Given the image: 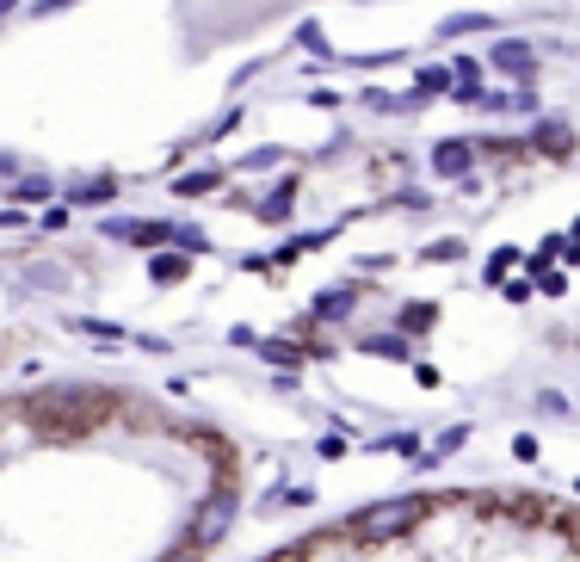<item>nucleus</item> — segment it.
<instances>
[{"label": "nucleus", "mask_w": 580, "mask_h": 562, "mask_svg": "<svg viewBox=\"0 0 580 562\" xmlns=\"http://www.w3.org/2000/svg\"><path fill=\"white\" fill-rule=\"evenodd\" d=\"M432 513V501H420V495H408V501H377V507H365L352 519V538H395V532H408V525H420Z\"/></svg>", "instance_id": "f03ea898"}, {"label": "nucleus", "mask_w": 580, "mask_h": 562, "mask_svg": "<svg viewBox=\"0 0 580 562\" xmlns=\"http://www.w3.org/2000/svg\"><path fill=\"white\" fill-rule=\"evenodd\" d=\"M463 248H457V241H432V248H426V260H457Z\"/></svg>", "instance_id": "4be33fe9"}, {"label": "nucleus", "mask_w": 580, "mask_h": 562, "mask_svg": "<svg viewBox=\"0 0 580 562\" xmlns=\"http://www.w3.org/2000/svg\"><path fill=\"white\" fill-rule=\"evenodd\" d=\"M531 149H543V155H568V149H574V130L556 124V118H543V124L531 130Z\"/></svg>", "instance_id": "423d86ee"}, {"label": "nucleus", "mask_w": 580, "mask_h": 562, "mask_svg": "<svg viewBox=\"0 0 580 562\" xmlns=\"http://www.w3.org/2000/svg\"><path fill=\"white\" fill-rule=\"evenodd\" d=\"M173 192H179V198H204V192H216V173H210V167H198V173H179V180H173Z\"/></svg>", "instance_id": "1a4fd4ad"}, {"label": "nucleus", "mask_w": 580, "mask_h": 562, "mask_svg": "<svg viewBox=\"0 0 580 562\" xmlns=\"http://www.w3.org/2000/svg\"><path fill=\"white\" fill-rule=\"evenodd\" d=\"M155 278H161V285H173V278H186V260H179V254H161V260H155Z\"/></svg>", "instance_id": "6ab92c4d"}, {"label": "nucleus", "mask_w": 580, "mask_h": 562, "mask_svg": "<svg viewBox=\"0 0 580 562\" xmlns=\"http://www.w3.org/2000/svg\"><path fill=\"white\" fill-rule=\"evenodd\" d=\"M432 322H439V309H432V303H408L402 309V328H432Z\"/></svg>", "instance_id": "dca6fc26"}, {"label": "nucleus", "mask_w": 580, "mask_h": 562, "mask_svg": "<svg viewBox=\"0 0 580 562\" xmlns=\"http://www.w3.org/2000/svg\"><path fill=\"white\" fill-rule=\"evenodd\" d=\"M463 439H469V427H451V433H445L439 445H432V451H426V458H420V464H439V458H451V451H457Z\"/></svg>", "instance_id": "2eb2a0df"}, {"label": "nucleus", "mask_w": 580, "mask_h": 562, "mask_svg": "<svg viewBox=\"0 0 580 562\" xmlns=\"http://www.w3.org/2000/svg\"><path fill=\"white\" fill-rule=\"evenodd\" d=\"M81 334H87V340H105V346H112V340H124V328H118V322H93V315L81 322Z\"/></svg>", "instance_id": "f3484780"}, {"label": "nucleus", "mask_w": 580, "mask_h": 562, "mask_svg": "<svg viewBox=\"0 0 580 562\" xmlns=\"http://www.w3.org/2000/svg\"><path fill=\"white\" fill-rule=\"evenodd\" d=\"M112 408L118 402L105 390H38V396H25V420L44 439H87L112 420Z\"/></svg>", "instance_id": "f257e3e1"}, {"label": "nucleus", "mask_w": 580, "mask_h": 562, "mask_svg": "<svg viewBox=\"0 0 580 562\" xmlns=\"http://www.w3.org/2000/svg\"><path fill=\"white\" fill-rule=\"evenodd\" d=\"M25 7V0H0V19H7V13H19Z\"/></svg>", "instance_id": "a878e982"}, {"label": "nucleus", "mask_w": 580, "mask_h": 562, "mask_svg": "<svg viewBox=\"0 0 580 562\" xmlns=\"http://www.w3.org/2000/svg\"><path fill=\"white\" fill-rule=\"evenodd\" d=\"M229 525H235V495H229V488H216V495L198 507V519H192V544H198V550H210L216 538L229 532Z\"/></svg>", "instance_id": "7ed1b4c3"}, {"label": "nucleus", "mask_w": 580, "mask_h": 562, "mask_svg": "<svg viewBox=\"0 0 580 562\" xmlns=\"http://www.w3.org/2000/svg\"><path fill=\"white\" fill-rule=\"evenodd\" d=\"M68 7H75V0H38L31 13H38V19H50V13H68Z\"/></svg>", "instance_id": "393cba45"}, {"label": "nucleus", "mask_w": 580, "mask_h": 562, "mask_svg": "<svg viewBox=\"0 0 580 562\" xmlns=\"http://www.w3.org/2000/svg\"><path fill=\"white\" fill-rule=\"evenodd\" d=\"M451 75H457V99H463V105H482V87H476V81H482V62L457 56V62H451Z\"/></svg>", "instance_id": "0eeeda50"}, {"label": "nucleus", "mask_w": 580, "mask_h": 562, "mask_svg": "<svg viewBox=\"0 0 580 562\" xmlns=\"http://www.w3.org/2000/svg\"><path fill=\"white\" fill-rule=\"evenodd\" d=\"M352 303H358V291H328V297L315 303V315H328V322H334V315H352Z\"/></svg>", "instance_id": "ddd939ff"}, {"label": "nucleus", "mask_w": 580, "mask_h": 562, "mask_svg": "<svg viewBox=\"0 0 580 562\" xmlns=\"http://www.w3.org/2000/svg\"><path fill=\"white\" fill-rule=\"evenodd\" d=\"M513 458H519V464H531V458H537V439H525V433H519V439H513Z\"/></svg>", "instance_id": "5701e85b"}, {"label": "nucleus", "mask_w": 580, "mask_h": 562, "mask_svg": "<svg viewBox=\"0 0 580 562\" xmlns=\"http://www.w3.org/2000/svg\"><path fill=\"white\" fill-rule=\"evenodd\" d=\"M112 180H93V186H75V192H68V198H75V204H112Z\"/></svg>", "instance_id": "4468645a"}, {"label": "nucleus", "mask_w": 580, "mask_h": 562, "mask_svg": "<svg viewBox=\"0 0 580 562\" xmlns=\"http://www.w3.org/2000/svg\"><path fill=\"white\" fill-rule=\"evenodd\" d=\"M488 62L500 68V75H531V68H537V50H531L525 38H500V44L488 50Z\"/></svg>", "instance_id": "39448f33"}, {"label": "nucleus", "mask_w": 580, "mask_h": 562, "mask_svg": "<svg viewBox=\"0 0 580 562\" xmlns=\"http://www.w3.org/2000/svg\"><path fill=\"white\" fill-rule=\"evenodd\" d=\"M13 192H19L25 204H38V198H50V180H38V173H31V180H19Z\"/></svg>", "instance_id": "aec40b11"}, {"label": "nucleus", "mask_w": 580, "mask_h": 562, "mask_svg": "<svg viewBox=\"0 0 580 562\" xmlns=\"http://www.w3.org/2000/svg\"><path fill=\"white\" fill-rule=\"evenodd\" d=\"M290 204H297V186L284 180V186H278V192H272V198L260 204V217H266V223H278V217H290Z\"/></svg>", "instance_id": "f8f14e48"}, {"label": "nucleus", "mask_w": 580, "mask_h": 562, "mask_svg": "<svg viewBox=\"0 0 580 562\" xmlns=\"http://www.w3.org/2000/svg\"><path fill=\"white\" fill-rule=\"evenodd\" d=\"M297 44H303L309 56H328V38H321V25H297Z\"/></svg>", "instance_id": "a211bd4d"}, {"label": "nucleus", "mask_w": 580, "mask_h": 562, "mask_svg": "<svg viewBox=\"0 0 580 562\" xmlns=\"http://www.w3.org/2000/svg\"><path fill=\"white\" fill-rule=\"evenodd\" d=\"M414 87L432 99V93H451V87H457V75H451V68L439 62V68H420V75H414Z\"/></svg>", "instance_id": "9d476101"}, {"label": "nucleus", "mask_w": 580, "mask_h": 562, "mask_svg": "<svg viewBox=\"0 0 580 562\" xmlns=\"http://www.w3.org/2000/svg\"><path fill=\"white\" fill-rule=\"evenodd\" d=\"M371 353H383V359H408V346H402V340H371Z\"/></svg>", "instance_id": "412c9836"}, {"label": "nucleus", "mask_w": 580, "mask_h": 562, "mask_svg": "<svg viewBox=\"0 0 580 562\" xmlns=\"http://www.w3.org/2000/svg\"><path fill=\"white\" fill-rule=\"evenodd\" d=\"M105 235H112V241H136V248H161V241H173V223H130V217H112V223H105Z\"/></svg>", "instance_id": "20e7f679"}, {"label": "nucleus", "mask_w": 580, "mask_h": 562, "mask_svg": "<svg viewBox=\"0 0 580 562\" xmlns=\"http://www.w3.org/2000/svg\"><path fill=\"white\" fill-rule=\"evenodd\" d=\"M19 223V210H0V229H13Z\"/></svg>", "instance_id": "bb28decb"}, {"label": "nucleus", "mask_w": 580, "mask_h": 562, "mask_svg": "<svg viewBox=\"0 0 580 562\" xmlns=\"http://www.w3.org/2000/svg\"><path fill=\"white\" fill-rule=\"evenodd\" d=\"M469 161H476V149H469V143H439V149H432V167L451 173V180H457V173H469Z\"/></svg>", "instance_id": "6e6552de"}, {"label": "nucleus", "mask_w": 580, "mask_h": 562, "mask_svg": "<svg viewBox=\"0 0 580 562\" xmlns=\"http://www.w3.org/2000/svg\"><path fill=\"white\" fill-rule=\"evenodd\" d=\"M198 556H204V550H198V544H179V550H167V556H161V562H198Z\"/></svg>", "instance_id": "b1692460"}, {"label": "nucleus", "mask_w": 580, "mask_h": 562, "mask_svg": "<svg viewBox=\"0 0 580 562\" xmlns=\"http://www.w3.org/2000/svg\"><path fill=\"white\" fill-rule=\"evenodd\" d=\"M463 31H494V19L488 13H457V19L439 25V38H463Z\"/></svg>", "instance_id": "9b49d317"}]
</instances>
